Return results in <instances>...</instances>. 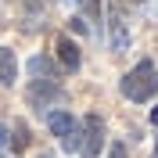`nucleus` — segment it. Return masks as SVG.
<instances>
[{"mask_svg":"<svg viewBox=\"0 0 158 158\" xmlns=\"http://www.w3.org/2000/svg\"><path fill=\"white\" fill-rule=\"evenodd\" d=\"M118 90H122V97L129 101H137V104H144V101H151L158 94V69H155V61H137L133 69L122 76V83H118Z\"/></svg>","mask_w":158,"mask_h":158,"instance_id":"1","label":"nucleus"},{"mask_svg":"<svg viewBox=\"0 0 158 158\" xmlns=\"http://www.w3.org/2000/svg\"><path fill=\"white\" fill-rule=\"evenodd\" d=\"M47 126H50V133L61 140V151H76V155H79L83 122H76L72 111H47Z\"/></svg>","mask_w":158,"mask_h":158,"instance_id":"2","label":"nucleus"},{"mask_svg":"<svg viewBox=\"0 0 158 158\" xmlns=\"http://www.w3.org/2000/svg\"><path fill=\"white\" fill-rule=\"evenodd\" d=\"M25 101H29V108L32 111H43L54 108L58 101H65V90H61V83H43V79H32L29 90H25Z\"/></svg>","mask_w":158,"mask_h":158,"instance_id":"3","label":"nucleus"},{"mask_svg":"<svg viewBox=\"0 0 158 158\" xmlns=\"http://www.w3.org/2000/svg\"><path fill=\"white\" fill-rule=\"evenodd\" d=\"M104 148V118L86 115L83 118V140H79V158H97Z\"/></svg>","mask_w":158,"mask_h":158,"instance_id":"4","label":"nucleus"},{"mask_svg":"<svg viewBox=\"0 0 158 158\" xmlns=\"http://www.w3.org/2000/svg\"><path fill=\"white\" fill-rule=\"evenodd\" d=\"M108 40H111V50H115V54L129 50V29H126V18H122L118 4L108 7Z\"/></svg>","mask_w":158,"mask_h":158,"instance_id":"5","label":"nucleus"},{"mask_svg":"<svg viewBox=\"0 0 158 158\" xmlns=\"http://www.w3.org/2000/svg\"><path fill=\"white\" fill-rule=\"evenodd\" d=\"M58 61H61V69H65V72H79L83 58H79L76 40H69V36H58Z\"/></svg>","mask_w":158,"mask_h":158,"instance_id":"6","label":"nucleus"},{"mask_svg":"<svg viewBox=\"0 0 158 158\" xmlns=\"http://www.w3.org/2000/svg\"><path fill=\"white\" fill-rule=\"evenodd\" d=\"M29 76L32 79H43V83H58V65L43 54H32L29 58Z\"/></svg>","mask_w":158,"mask_h":158,"instance_id":"7","label":"nucleus"},{"mask_svg":"<svg viewBox=\"0 0 158 158\" xmlns=\"http://www.w3.org/2000/svg\"><path fill=\"white\" fill-rule=\"evenodd\" d=\"M18 76V61H15V50H7L0 43V86H11Z\"/></svg>","mask_w":158,"mask_h":158,"instance_id":"8","label":"nucleus"},{"mask_svg":"<svg viewBox=\"0 0 158 158\" xmlns=\"http://www.w3.org/2000/svg\"><path fill=\"white\" fill-rule=\"evenodd\" d=\"M22 7H25L29 29H36V25H40V18H43V0H22Z\"/></svg>","mask_w":158,"mask_h":158,"instance_id":"9","label":"nucleus"},{"mask_svg":"<svg viewBox=\"0 0 158 158\" xmlns=\"http://www.w3.org/2000/svg\"><path fill=\"white\" fill-rule=\"evenodd\" d=\"M11 144H15V151H25V148H29V129H25V122H15V137H11Z\"/></svg>","mask_w":158,"mask_h":158,"instance_id":"10","label":"nucleus"},{"mask_svg":"<svg viewBox=\"0 0 158 158\" xmlns=\"http://www.w3.org/2000/svg\"><path fill=\"white\" fill-rule=\"evenodd\" d=\"M108 158H129V151H126V144H111V151H108Z\"/></svg>","mask_w":158,"mask_h":158,"instance_id":"11","label":"nucleus"},{"mask_svg":"<svg viewBox=\"0 0 158 158\" xmlns=\"http://www.w3.org/2000/svg\"><path fill=\"white\" fill-rule=\"evenodd\" d=\"M4 148H11V129L0 122V151H4Z\"/></svg>","mask_w":158,"mask_h":158,"instance_id":"12","label":"nucleus"},{"mask_svg":"<svg viewBox=\"0 0 158 158\" xmlns=\"http://www.w3.org/2000/svg\"><path fill=\"white\" fill-rule=\"evenodd\" d=\"M61 4H69V7H83V0H61Z\"/></svg>","mask_w":158,"mask_h":158,"instance_id":"13","label":"nucleus"},{"mask_svg":"<svg viewBox=\"0 0 158 158\" xmlns=\"http://www.w3.org/2000/svg\"><path fill=\"white\" fill-rule=\"evenodd\" d=\"M151 126H158V108H151Z\"/></svg>","mask_w":158,"mask_h":158,"instance_id":"14","label":"nucleus"},{"mask_svg":"<svg viewBox=\"0 0 158 158\" xmlns=\"http://www.w3.org/2000/svg\"><path fill=\"white\" fill-rule=\"evenodd\" d=\"M151 158H158V144H155V155H151Z\"/></svg>","mask_w":158,"mask_h":158,"instance_id":"15","label":"nucleus"},{"mask_svg":"<svg viewBox=\"0 0 158 158\" xmlns=\"http://www.w3.org/2000/svg\"><path fill=\"white\" fill-rule=\"evenodd\" d=\"M129 4H144V0H129Z\"/></svg>","mask_w":158,"mask_h":158,"instance_id":"16","label":"nucleus"},{"mask_svg":"<svg viewBox=\"0 0 158 158\" xmlns=\"http://www.w3.org/2000/svg\"><path fill=\"white\" fill-rule=\"evenodd\" d=\"M40 158H54V155H40Z\"/></svg>","mask_w":158,"mask_h":158,"instance_id":"17","label":"nucleus"},{"mask_svg":"<svg viewBox=\"0 0 158 158\" xmlns=\"http://www.w3.org/2000/svg\"><path fill=\"white\" fill-rule=\"evenodd\" d=\"M155 22H158V7H155Z\"/></svg>","mask_w":158,"mask_h":158,"instance_id":"18","label":"nucleus"}]
</instances>
